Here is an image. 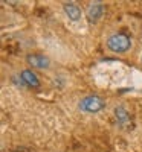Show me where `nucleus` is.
<instances>
[{
	"label": "nucleus",
	"mask_w": 142,
	"mask_h": 152,
	"mask_svg": "<svg viewBox=\"0 0 142 152\" xmlns=\"http://www.w3.org/2000/svg\"><path fill=\"white\" fill-rule=\"evenodd\" d=\"M115 117H116V120H118V123H119L121 126L132 125L130 113H128L124 107H116V108H115Z\"/></svg>",
	"instance_id": "obj_7"
},
{
	"label": "nucleus",
	"mask_w": 142,
	"mask_h": 152,
	"mask_svg": "<svg viewBox=\"0 0 142 152\" xmlns=\"http://www.w3.org/2000/svg\"><path fill=\"white\" fill-rule=\"evenodd\" d=\"M107 47L115 53H124L132 47V40L125 34H113L107 40Z\"/></svg>",
	"instance_id": "obj_1"
},
{
	"label": "nucleus",
	"mask_w": 142,
	"mask_h": 152,
	"mask_svg": "<svg viewBox=\"0 0 142 152\" xmlns=\"http://www.w3.org/2000/svg\"><path fill=\"white\" fill-rule=\"evenodd\" d=\"M104 107H106V100L96 94H90V96L83 97L78 104V108L83 113H90V114L99 113L101 110H104Z\"/></svg>",
	"instance_id": "obj_2"
},
{
	"label": "nucleus",
	"mask_w": 142,
	"mask_h": 152,
	"mask_svg": "<svg viewBox=\"0 0 142 152\" xmlns=\"http://www.w3.org/2000/svg\"><path fill=\"white\" fill-rule=\"evenodd\" d=\"M26 61H28V64H31L34 69L44 70V69H49V66H50L49 58L41 55V53H31V55L26 56Z\"/></svg>",
	"instance_id": "obj_3"
},
{
	"label": "nucleus",
	"mask_w": 142,
	"mask_h": 152,
	"mask_svg": "<svg viewBox=\"0 0 142 152\" xmlns=\"http://www.w3.org/2000/svg\"><path fill=\"white\" fill-rule=\"evenodd\" d=\"M102 14H104V6L101 2H95L92 5H89L87 8V20L90 23H96L98 20H101Z\"/></svg>",
	"instance_id": "obj_4"
},
{
	"label": "nucleus",
	"mask_w": 142,
	"mask_h": 152,
	"mask_svg": "<svg viewBox=\"0 0 142 152\" xmlns=\"http://www.w3.org/2000/svg\"><path fill=\"white\" fill-rule=\"evenodd\" d=\"M12 152H35V151L31 149V148H17V149H14Z\"/></svg>",
	"instance_id": "obj_8"
},
{
	"label": "nucleus",
	"mask_w": 142,
	"mask_h": 152,
	"mask_svg": "<svg viewBox=\"0 0 142 152\" xmlns=\"http://www.w3.org/2000/svg\"><path fill=\"white\" fill-rule=\"evenodd\" d=\"M20 78H21V81L24 82V85H26V87L40 88V79H38V76L32 70H23L20 73Z\"/></svg>",
	"instance_id": "obj_5"
},
{
	"label": "nucleus",
	"mask_w": 142,
	"mask_h": 152,
	"mask_svg": "<svg viewBox=\"0 0 142 152\" xmlns=\"http://www.w3.org/2000/svg\"><path fill=\"white\" fill-rule=\"evenodd\" d=\"M141 59H142V58H141Z\"/></svg>",
	"instance_id": "obj_9"
},
{
	"label": "nucleus",
	"mask_w": 142,
	"mask_h": 152,
	"mask_svg": "<svg viewBox=\"0 0 142 152\" xmlns=\"http://www.w3.org/2000/svg\"><path fill=\"white\" fill-rule=\"evenodd\" d=\"M63 9H64V12H66V15L69 17V20H72V21H78L81 18V15H83L81 9L75 3H64Z\"/></svg>",
	"instance_id": "obj_6"
}]
</instances>
